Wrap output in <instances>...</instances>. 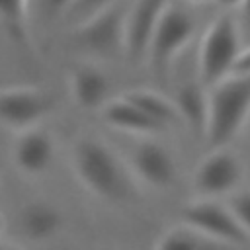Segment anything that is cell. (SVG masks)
I'll return each instance as SVG.
<instances>
[{
	"label": "cell",
	"instance_id": "obj_25",
	"mask_svg": "<svg viewBox=\"0 0 250 250\" xmlns=\"http://www.w3.org/2000/svg\"><path fill=\"white\" fill-rule=\"evenodd\" d=\"M4 227H6V219H4V213L0 211V236H2V232H4Z\"/></svg>",
	"mask_w": 250,
	"mask_h": 250
},
{
	"label": "cell",
	"instance_id": "obj_23",
	"mask_svg": "<svg viewBox=\"0 0 250 250\" xmlns=\"http://www.w3.org/2000/svg\"><path fill=\"white\" fill-rule=\"evenodd\" d=\"M242 12H244V20H246V23H248V27H250V0H242Z\"/></svg>",
	"mask_w": 250,
	"mask_h": 250
},
{
	"label": "cell",
	"instance_id": "obj_24",
	"mask_svg": "<svg viewBox=\"0 0 250 250\" xmlns=\"http://www.w3.org/2000/svg\"><path fill=\"white\" fill-rule=\"evenodd\" d=\"M215 2H219L225 8H234V6H240L242 4V0H215Z\"/></svg>",
	"mask_w": 250,
	"mask_h": 250
},
{
	"label": "cell",
	"instance_id": "obj_8",
	"mask_svg": "<svg viewBox=\"0 0 250 250\" xmlns=\"http://www.w3.org/2000/svg\"><path fill=\"white\" fill-rule=\"evenodd\" d=\"M55 107V96L51 92L18 86L0 88V125L21 131L39 125Z\"/></svg>",
	"mask_w": 250,
	"mask_h": 250
},
{
	"label": "cell",
	"instance_id": "obj_26",
	"mask_svg": "<svg viewBox=\"0 0 250 250\" xmlns=\"http://www.w3.org/2000/svg\"><path fill=\"white\" fill-rule=\"evenodd\" d=\"M188 2H191V4H205V2H211V0H188Z\"/></svg>",
	"mask_w": 250,
	"mask_h": 250
},
{
	"label": "cell",
	"instance_id": "obj_16",
	"mask_svg": "<svg viewBox=\"0 0 250 250\" xmlns=\"http://www.w3.org/2000/svg\"><path fill=\"white\" fill-rule=\"evenodd\" d=\"M123 96L133 102L139 109H143L152 121H156L162 129H168L172 125H180V113L174 105L172 100L164 98L162 94L148 90V88H135V90H127L123 92Z\"/></svg>",
	"mask_w": 250,
	"mask_h": 250
},
{
	"label": "cell",
	"instance_id": "obj_9",
	"mask_svg": "<svg viewBox=\"0 0 250 250\" xmlns=\"http://www.w3.org/2000/svg\"><path fill=\"white\" fill-rule=\"evenodd\" d=\"M129 168L135 178L154 189H168L178 178L174 154L160 143L145 139L129 152Z\"/></svg>",
	"mask_w": 250,
	"mask_h": 250
},
{
	"label": "cell",
	"instance_id": "obj_20",
	"mask_svg": "<svg viewBox=\"0 0 250 250\" xmlns=\"http://www.w3.org/2000/svg\"><path fill=\"white\" fill-rule=\"evenodd\" d=\"M227 205L230 207V211L234 213V217L238 219V223L250 232V189L232 191L229 195Z\"/></svg>",
	"mask_w": 250,
	"mask_h": 250
},
{
	"label": "cell",
	"instance_id": "obj_1",
	"mask_svg": "<svg viewBox=\"0 0 250 250\" xmlns=\"http://www.w3.org/2000/svg\"><path fill=\"white\" fill-rule=\"evenodd\" d=\"M76 180L92 195L105 201H127L133 193L131 174L123 160L98 137L76 139L70 152Z\"/></svg>",
	"mask_w": 250,
	"mask_h": 250
},
{
	"label": "cell",
	"instance_id": "obj_11",
	"mask_svg": "<svg viewBox=\"0 0 250 250\" xmlns=\"http://www.w3.org/2000/svg\"><path fill=\"white\" fill-rule=\"evenodd\" d=\"M53 158L55 139L47 129L33 125L18 131L12 146V160L20 174L27 178H37L51 168Z\"/></svg>",
	"mask_w": 250,
	"mask_h": 250
},
{
	"label": "cell",
	"instance_id": "obj_14",
	"mask_svg": "<svg viewBox=\"0 0 250 250\" xmlns=\"http://www.w3.org/2000/svg\"><path fill=\"white\" fill-rule=\"evenodd\" d=\"M64 217L61 209L45 199L27 201L20 211V229L23 236L33 242H43L57 236L62 229Z\"/></svg>",
	"mask_w": 250,
	"mask_h": 250
},
{
	"label": "cell",
	"instance_id": "obj_2",
	"mask_svg": "<svg viewBox=\"0 0 250 250\" xmlns=\"http://www.w3.org/2000/svg\"><path fill=\"white\" fill-rule=\"evenodd\" d=\"M250 117V74H229L209 90L205 141L209 148L229 146Z\"/></svg>",
	"mask_w": 250,
	"mask_h": 250
},
{
	"label": "cell",
	"instance_id": "obj_13",
	"mask_svg": "<svg viewBox=\"0 0 250 250\" xmlns=\"http://www.w3.org/2000/svg\"><path fill=\"white\" fill-rule=\"evenodd\" d=\"M100 117L105 125H109L111 129L123 131V133H133V135H156L162 133L164 129L152 121L143 109H139L133 102H129L125 96L119 98H109L102 109H100Z\"/></svg>",
	"mask_w": 250,
	"mask_h": 250
},
{
	"label": "cell",
	"instance_id": "obj_18",
	"mask_svg": "<svg viewBox=\"0 0 250 250\" xmlns=\"http://www.w3.org/2000/svg\"><path fill=\"white\" fill-rule=\"evenodd\" d=\"M0 25L10 41L21 51L33 49L27 27V0H0Z\"/></svg>",
	"mask_w": 250,
	"mask_h": 250
},
{
	"label": "cell",
	"instance_id": "obj_3",
	"mask_svg": "<svg viewBox=\"0 0 250 250\" xmlns=\"http://www.w3.org/2000/svg\"><path fill=\"white\" fill-rule=\"evenodd\" d=\"M240 49L242 45L236 20L229 14L217 16L207 27L199 45V82L205 88H211L215 82L229 76Z\"/></svg>",
	"mask_w": 250,
	"mask_h": 250
},
{
	"label": "cell",
	"instance_id": "obj_19",
	"mask_svg": "<svg viewBox=\"0 0 250 250\" xmlns=\"http://www.w3.org/2000/svg\"><path fill=\"white\" fill-rule=\"evenodd\" d=\"M113 2H117V0H72L70 8L66 10V14H64L62 18L74 27V25L82 23L84 20L92 18L94 14L105 10V8L111 6Z\"/></svg>",
	"mask_w": 250,
	"mask_h": 250
},
{
	"label": "cell",
	"instance_id": "obj_5",
	"mask_svg": "<svg viewBox=\"0 0 250 250\" xmlns=\"http://www.w3.org/2000/svg\"><path fill=\"white\" fill-rule=\"evenodd\" d=\"M129 4L123 0L113 2L105 10L94 14L82 23L74 25L72 41L88 55L113 59L125 49V16Z\"/></svg>",
	"mask_w": 250,
	"mask_h": 250
},
{
	"label": "cell",
	"instance_id": "obj_6",
	"mask_svg": "<svg viewBox=\"0 0 250 250\" xmlns=\"http://www.w3.org/2000/svg\"><path fill=\"white\" fill-rule=\"evenodd\" d=\"M180 217L184 223L195 227L223 246L250 244V232L238 223L230 207L227 203L215 201V197H199L197 201L188 203Z\"/></svg>",
	"mask_w": 250,
	"mask_h": 250
},
{
	"label": "cell",
	"instance_id": "obj_15",
	"mask_svg": "<svg viewBox=\"0 0 250 250\" xmlns=\"http://www.w3.org/2000/svg\"><path fill=\"white\" fill-rule=\"evenodd\" d=\"M174 105L180 113L182 123H186L193 133L203 135L209 115V92L201 82L184 84L174 98Z\"/></svg>",
	"mask_w": 250,
	"mask_h": 250
},
{
	"label": "cell",
	"instance_id": "obj_10",
	"mask_svg": "<svg viewBox=\"0 0 250 250\" xmlns=\"http://www.w3.org/2000/svg\"><path fill=\"white\" fill-rule=\"evenodd\" d=\"M170 0H133L125 16V49L123 55L139 64L146 59L150 37Z\"/></svg>",
	"mask_w": 250,
	"mask_h": 250
},
{
	"label": "cell",
	"instance_id": "obj_22",
	"mask_svg": "<svg viewBox=\"0 0 250 250\" xmlns=\"http://www.w3.org/2000/svg\"><path fill=\"white\" fill-rule=\"evenodd\" d=\"M230 74H250V47L240 49V53L232 64Z\"/></svg>",
	"mask_w": 250,
	"mask_h": 250
},
{
	"label": "cell",
	"instance_id": "obj_4",
	"mask_svg": "<svg viewBox=\"0 0 250 250\" xmlns=\"http://www.w3.org/2000/svg\"><path fill=\"white\" fill-rule=\"evenodd\" d=\"M195 27H197L195 18L184 6L168 2L150 37L146 51V61L158 78H166L176 57L193 39Z\"/></svg>",
	"mask_w": 250,
	"mask_h": 250
},
{
	"label": "cell",
	"instance_id": "obj_17",
	"mask_svg": "<svg viewBox=\"0 0 250 250\" xmlns=\"http://www.w3.org/2000/svg\"><path fill=\"white\" fill-rule=\"evenodd\" d=\"M160 250H213V248H225L221 242L213 240L211 236L203 234L195 227L188 223H180L170 227L160 234V238L154 242Z\"/></svg>",
	"mask_w": 250,
	"mask_h": 250
},
{
	"label": "cell",
	"instance_id": "obj_7",
	"mask_svg": "<svg viewBox=\"0 0 250 250\" xmlns=\"http://www.w3.org/2000/svg\"><path fill=\"white\" fill-rule=\"evenodd\" d=\"M244 178L240 158L227 146L211 148L193 172V189L199 197H223L236 191Z\"/></svg>",
	"mask_w": 250,
	"mask_h": 250
},
{
	"label": "cell",
	"instance_id": "obj_12",
	"mask_svg": "<svg viewBox=\"0 0 250 250\" xmlns=\"http://www.w3.org/2000/svg\"><path fill=\"white\" fill-rule=\"evenodd\" d=\"M68 92L72 102L84 111H100L109 100L107 74L94 62L76 64L68 74Z\"/></svg>",
	"mask_w": 250,
	"mask_h": 250
},
{
	"label": "cell",
	"instance_id": "obj_21",
	"mask_svg": "<svg viewBox=\"0 0 250 250\" xmlns=\"http://www.w3.org/2000/svg\"><path fill=\"white\" fill-rule=\"evenodd\" d=\"M70 4H72V0H39V6L49 16H64L66 10L70 8Z\"/></svg>",
	"mask_w": 250,
	"mask_h": 250
}]
</instances>
